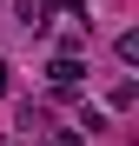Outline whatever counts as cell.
Here are the masks:
<instances>
[{
    "label": "cell",
    "mask_w": 139,
    "mask_h": 146,
    "mask_svg": "<svg viewBox=\"0 0 139 146\" xmlns=\"http://www.w3.org/2000/svg\"><path fill=\"white\" fill-rule=\"evenodd\" d=\"M7 86H13V66H7V60H0V93H7Z\"/></svg>",
    "instance_id": "cell-2"
},
{
    "label": "cell",
    "mask_w": 139,
    "mask_h": 146,
    "mask_svg": "<svg viewBox=\"0 0 139 146\" xmlns=\"http://www.w3.org/2000/svg\"><path fill=\"white\" fill-rule=\"evenodd\" d=\"M80 80H86V66H80V60H66V53H60V60H53V86H80Z\"/></svg>",
    "instance_id": "cell-1"
}]
</instances>
